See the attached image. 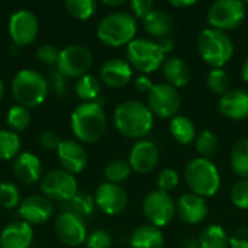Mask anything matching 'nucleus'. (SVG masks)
Instances as JSON below:
<instances>
[{
  "label": "nucleus",
  "mask_w": 248,
  "mask_h": 248,
  "mask_svg": "<svg viewBox=\"0 0 248 248\" xmlns=\"http://www.w3.org/2000/svg\"><path fill=\"white\" fill-rule=\"evenodd\" d=\"M208 89L215 94H225L230 86V76L222 68H212L206 77Z\"/></svg>",
  "instance_id": "obj_37"
},
{
  "label": "nucleus",
  "mask_w": 248,
  "mask_h": 248,
  "mask_svg": "<svg viewBox=\"0 0 248 248\" xmlns=\"http://www.w3.org/2000/svg\"><path fill=\"white\" fill-rule=\"evenodd\" d=\"M126 58L131 67L150 74L158 70L166 61V52L158 42L150 39H134L126 45Z\"/></svg>",
  "instance_id": "obj_7"
},
{
  "label": "nucleus",
  "mask_w": 248,
  "mask_h": 248,
  "mask_svg": "<svg viewBox=\"0 0 248 248\" xmlns=\"http://www.w3.org/2000/svg\"><path fill=\"white\" fill-rule=\"evenodd\" d=\"M129 6L132 10V16L140 17L142 20L154 10V1L151 0H132Z\"/></svg>",
  "instance_id": "obj_43"
},
{
  "label": "nucleus",
  "mask_w": 248,
  "mask_h": 248,
  "mask_svg": "<svg viewBox=\"0 0 248 248\" xmlns=\"http://www.w3.org/2000/svg\"><path fill=\"white\" fill-rule=\"evenodd\" d=\"M3 97H4V84H3V81L0 80V102L3 100Z\"/></svg>",
  "instance_id": "obj_53"
},
{
  "label": "nucleus",
  "mask_w": 248,
  "mask_h": 248,
  "mask_svg": "<svg viewBox=\"0 0 248 248\" xmlns=\"http://www.w3.org/2000/svg\"><path fill=\"white\" fill-rule=\"evenodd\" d=\"M144 29L148 35L157 39H164L170 35L173 29L171 17L161 9H154L144 19Z\"/></svg>",
  "instance_id": "obj_25"
},
{
  "label": "nucleus",
  "mask_w": 248,
  "mask_h": 248,
  "mask_svg": "<svg viewBox=\"0 0 248 248\" xmlns=\"http://www.w3.org/2000/svg\"><path fill=\"white\" fill-rule=\"evenodd\" d=\"M113 124L124 137L144 138L153 129L154 115L142 102L126 100L115 109Z\"/></svg>",
  "instance_id": "obj_1"
},
{
  "label": "nucleus",
  "mask_w": 248,
  "mask_h": 248,
  "mask_svg": "<svg viewBox=\"0 0 248 248\" xmlns=\"http://www.w3.org/2000/svg\"><path fill=\"white\" fill-rule=\"evenodd\" d=\"M86 244L89 248H110L112 237L105 230H94L90 235H87Z\"/></svg>",
  "instance_id": "obj_41"
},
{
  "label": "nucleus",
  "mask_w": 248,
  "mask_h": 248,
  "mask_svg": "<svg viewBox=\"0 0 248 248\" xmlns=\"http://www.w3.org/2000/svg\"><path fill=\"white\" fill-rule=\"evenodd\" d=\"M217 150H218V138L212 131L205 129L196 137V151L201 154L202 158L209 160L211 157L215 155Z\"/></svg>",
  "instance_id": "obj_36"
},
{
  "label": "nucleus",
  "mask_w": 248,
  "mask_h": 248,
  "mask_svg": "<svg viewBox=\"0 0 248 248\" xmlns=\"http://www.w3.org/2000/svg\"><path fill=\"white\" fill-rule=\"evenodd\" d=\"M246 3L238 0H218L208 9V23L218 31H232L246 19Z\"/></svg>",
  "instance_id": "obj_8"
},
{
  "label": "nucleus",
  "mask_w": 248,
  "mask_h": 248,
  "mask_svg": "<svg viewBox=\"0 0 248 248\" xmlns=\"http://www.w3.org/2000/svg\"><path fill=\"white\" fill-rule=\"evenodd\" d=\"M94 205V198H92V195L86 192H77L70 201L61 203V211L83 219V217H89L93 212Z\"/></svg>",
  "instance_id": "obj_27"
},
{
  "label": "nucleus",
  "mask_w": 248,
  "mask_h": 248,
  "mask_svg": "<svg viewBox=\"0 0 248 248\" xmlns=\"http://www.w3.org/2000/svg\"><path fill=\"white\" fill-rule=\"evenodd\" d=\"M20 150L19 135L13 131L0 129V161H6L17 155Z\"/></svg>",
  "instance_id": "obj_33"
},
{
  "label": "nucleus",
  "mask_w": 248,
  "mask_h": 248,
  "mask_svg": "<svg viewBox=\"0 0 248 248\" xmlns=\"http://www.w3.org/2000/svg\"><path fill=\"white\" fill-rule=\"evenodd\" d=\"M102 3L108 7H116V6H122L125 1L124 0H103Z\"/></svg>",
  "instance_id": "obj_50"
},
{
  "label": "nucleus",
  "mask_w": 248,
  "mask_h": 248,
  "mask_svg": "<svg viewBox=\"0 0 248 248\" xmlns=\"http://www.w3.org/2000/svg\"><path fill=\"white\" fill-rule=\"evenodd\" d=\"M185 248H201V244L198 240H189V241H186Z\"/></svg>",
  "instance_id": "obj_52"
},
{
  "label": "nucleus",
  "mask_w": 248,
  "mask_h": 248,
  "mask_svg": "<svg viewBox=\"0 0 248 248\" xmlns=\"http://www.w3.org/2000/svg\"><path fill=\"white\" fill-rule=\"evenodd\" d=\"M164 235L154 225H141L131 235L132 248H163Z\"/></svg>",
  "instance_id": "obj_26"
},
{
  "label": "nucleus",
  "mask_w": 248,
  "mask_h": 248,
  "mask_svg": "<svg viewBox=\"0 0 248 248\" xmlns=\"http://www.w3.org/2000/svg\"><path fill=\"white\" fill-rule=\"evenodd\" d=\"M20 205L19 189L10 182L0 183V206L4 209H13Z\"/></svg>",
  "instance_id": "obj_38"
},
{
  "label": "nucleus",
  "mask_w": 248,
  "mask_h": 248,
  "mask_svg": "<svg viewBox=\"0 0 248 248\" xmlns=\"http://www.w3.org/2000/svg\"><path fill=\"white\" fill-rule=\"evenodd\" d=\"M41 190L48 199L67 202L77 192V180L74 174L65 170H51L41 179Z\"/></svg>",
  "instance_id": "obj_11"
},
{
  "label": "nucleus",
  "mask_w": 248,
  "mask_h": 248,
  "mask_svg": "<svg viewBox=\"0 0 248 248\" xmlns=\"http://www.w3.org/2000/svg\"><path fill=\"white\" fill-rule=\"evenodd\" d=\"M185 179L192 193L201 198H211L218 193L221 176L218 167L208 158H193L185 169Z\"/></svg>",
  "instance_id": "obj_5"
},
{
  "label": "nucleus",
  "mask_w": 248,
  "mask_h": 248,
  "mask_svg": "<svg viewBox=\"0 0 248 248\" xmlns=\"http://www.w3.org/2000/svg\"><path fill=\"white\" fill-rule=\"evenodd\" d=\"M177 185H179V174L173 169H166L157 176L158 190H161L164 193H169L170 190L176 189Z\"/></svg>",
  "instance_id": "obj_40"
},
{
  "label": "nucleus",
  "mask_w": 248,
  "mask_h": 248,
  "mask_svg": "<svg viewBox=\"0 0 248 248\" xmlns=\"http://www.w3.org/2000/svg\"><path fill=\"white\" fill-rule=\"evenodd\" d=\"M158 44H160V46H161V49H163L164 52H169V51H171V48H173V41L170 39V36L161 39Z\"/></svg>",
  "instance_id": "obj_49"
},
{
  "label": "nucleus",
  "mask_w": 248,
  "mask_h": 248,
  "mask_svg": "<svg viewBox=\"0 0 248 248\" xmlns=\"http://www.w3.org/2000/svg\"><path fill=\"white\" fill-rule=\"evenodd\" d=\"M13 174L23 185H33L42 176V164L39 158L31 153H22L13 163Z\"/></svg>",
  "instance_id": "obj_23"
},
{
  "label": "nucleus",
  "mask_w": 248,
  "mask_h": 248,
  "mask_svg": "<svg viewBox=\"0 0 248 248\" xmlns=\"http://www.w3.org/2000/svg\"><path fill=\"white\" fill-rule=\"evenodd\" d=\"M64 6L73 17L87 20L94 15L97 3L94 0H65Z\"/></svg>",
  "instance_id": "obj_34"
},
{
  "label": "nucleus",
  "mask_w": 248,
  "mask_h": 248,
  "mask_svg": "<svg viewBox=\"0 0 248 248\" xmlns=\"http://www.w3.org/2000/svg\"><path fill=\"white\" fill-rule=\"evenodd\" d=\"M71 129L83 142L99 141L106 131V113L97 102H83L71 113Z\"/></svg>",
  "instance_id": "obj_2"
},
{
  "label": "nucleus",
  "mask_w": 248,
  "mask_h": 248,
  "mask_svg": "<svg viewBox=\"0 0 248 248\" xmlns=\"http://www.w3.org/2000/svg\"><path fill=\"white\" fill-rule=\"evenodd\" d=\"M102 89V81L93 74H86L80 77L76 83V93L84 102H94Z\"/></svg>",
  "instance_id": "obj_31"
},
{
  "label": "nucleus",
  "mask_w": 248,
  "mask_h": 248,
  "mask_svg": "<svg viewBox=\"0 0 248 248\" xmlns=\"http://www.w3.org/2000/svg\"><path fill=\"white\" fill-rule=\"evenodd\" d=\"M231 201L238 209H248V180L241 179L231 189Z\"/></svg>",
  "instance_id": "obj_39"
},
{
  "label": "nucleus",
  "mask_w": 248,
  "mask_h": 248,
  "mask_svg": "<svg viewBox=\"0 0 248 248\" xmlns=\"http://www.w3.org/2000/svg\"><path fill=\"white\" fill-rule=\"evenodd\" d=\"M231 167L241 179L248 180V138L240 140L232 147Z\"/></svg>",
  "instance_id": "obj_30"
},
{
  "label": "nucleus",
  "mask_w": 248,
  "mask_h": 248,
  "mask_svg": "<svg viewBox=\"0 0 248 248\" xmlns=\"http://www.w3.org/2000/svg\"><path fill=\"white\" fill-rule=\"evenodd\" d=\"M12 94L17 105L29 109L39 106L48 96V81L31 68L20 70L12 81Z\"/></svg>",
  "instance_id": "obj_4"
},
{
  "label": "nucleus",
  "mask_w": 248,
  "mask_h": 248,
  "mask_svg": "<svg viewBox=\"0 0 248 248\" xmlns=\"http://www.w3.org/2000/svg\"><path fill=\"white\" fill-rule=\"evenodd\" d=\"M57 155L62 170L71 174L81 173L87 166V153L77 141L64 140L57 150Z\"/></svg>",
  "instance_id": "obj_18"
},
{
  "label": "nucleus",
  "mask_w": 248,
  "mask_h": 248,
  "mask_svg": "<svg viewBox=\"0 0 248 248\" xmlns=\"http://www.w3.org/2000/svg\"><path fill=\"white\" fill-rule=\"evenodd\" d=\"M57 238L68 247H78L87 240V228L81 218L62 212L55 221Z\"/></svg>",
  "instance_id": "obj_14"
},
{
  "label": "nucleus",
  "mask_w": 248,
  "mask_h": 248,
  "mask_svg": "<svg viewBox=\"0 0 248 248\" xmlns=\"http://www.w3.org/2000/svg\"><path fill=\"white\" fill-rule=\"evenodd\" d=\"M132 78V67L128 61L121 58H113L106 61L100 68V81L108 87L121 89L126 86Z\"/></svg>",
  "instance_id": "obj_21"
},
{
  "label": "nucleus",
  "mask_w": 248,
  "mask_h": 248,
  "mask_svg": "<svg viewBox=\"0 0 248 248\" xmlns=\"http://www.w3.org/2000/svg\"><path fill=\"white\" fill-rule=\"evenodd\" d=\"M169 4L173 6V7H177V9H185V7L195 6L196 1L195 0H171V1H169Z\"/></svg>",
  "instance_id": "obj_48"
},
{
  "label": "nucleus",
  "mask_w": 248,
  "mask_h": 248,
  "mask_svg": "<svg viewBox=\"0 0 248 248\" xmlns=\"http://www.w3.org/2000/svg\"><path fill=\"white\" fill-rule=\"evenodd\" d=\"M208 211L206 201L195 193L183 195L176 203V214L185 224L189 225L201 224L208 217Z\"/></svg>",
  "instance_id": "obj_19"
},
{
  "label": "nucleus",
  "mask_w": 248,
  "mask_h": 248,
  "mask_svg": "<svg viewBox=\"0 0 248 248\" xmlns=\"http://www.w3.org/2000/svg\"><path fill=\"white\" fill-rule=\"evenodd\" d=\"M142 211L150 225L161 228L173 221L176 215V205L169 196V193L155 190L147 195V198L144 199Z\"/></svg>",
  "instance_id": "obj_12"
},
{
  "label": "nucleus",
  "mask_w": 248,
  "mask_h": 248,
  "mask_svg": "<svg viewBox=\"0 0 248 248\" xmlns=\"http://www.w3.org/2000/svg\"><path fill=\"white\" fill-rule=\"evenodd\" d=\"M163 73H164L167 83L176 89L187 86L192 77L189 64L179 57L167 58L163 64Z\"/></svg>",
  "instance_id": "obj_24"
},
{
  "label": "nucleus",
  "mask_w": 248,
  "mask_h": 248,
  "mask_svg": "<svg viewBox=\"0 0 248 248\" xmlns=\"http://www.w3.org/2000/svg\"><path fill=\"white\" fill-rule=\"evenodd\" d=\"M51 78H52V86H54L55 93H58L60 96H62V94H64V90H65L64 76L57 70V71H54V73H52Z\"/></svg>",
  "instance_id": "obj_46"
},
{
  "label": "nucleus",
  "mask_w": 248,
  "mask_h": 248,
  "mask_svg": "<svg viewBox=\"0 0 248 248\" xmlns=\"http://www.w3.org/2000/svg\"><path fill=\"white\" fill-rule=\"evenodd\" d=\"M93 64L92 51L80 44L68 45L60 51L57 70L64 77H83L87 74Z\"/></svg>",
  "instance_id": "obj_9"
},
{
  "label": "nucleus",
  "mask_w": 248,
  "mask_h": 248,
  "mask_svg": "<svg viewBox=\"0 0 248 248\" xmlns=\"http://www.w3.org/2000/svg\"><path fill=\"white\" fill-rule=\"evenodd\" d=\"M170 132L173 138L182 145H189L196 140V129L193 122L182 115H176L170 121Z\"/></svg>",
  "instance_id": "obj_28"
},
{
  "label": "nucleus",
  "mask_w": 248,
  "mask_h": 248,
  "mask_svg": "<svg viewBox=\"0 0 248 248\" xmlns=\"http://www.w3.org/2000/svg\"><path fill=\"white\" fill-rule=\"evenodd\" d=\"M219 112L232 121L248 118V92L243 89L228 90L219 99Z\"/></svg>",
  "instance_id": "obj_20"
},
{
  "label": "nucleus",
  "mask_w": 248,
  "mask_h": 248,
  "mask_svg": "<svg viewBox=\"0 0 248 248\" xmlns=\"http://www.w3.org/2000/svg\"><path fill=\"white\" fill-rule=\"evenodd\" d=\"M135 87H137V90L141 92V93H150L151 89L154 87V84H153V81H151L150 77H147V76H140V77L135 80Z\"/></svg>",
  "instance_id": "obj_47"
},
{
  "label": "nucleus",
  "mask_w": 248,
  "mask_h": 248,
  "mask_svg": "<svg viewBox=\"0 0 248 248\" xmlns=\"http://www.w3.org/2000/svg\"><path fill=\"white\" fill-rule=\"evenodd\" d=\"M131 166L129 163L124 161V160H113L110 161L106 167H105V177L108 180V183H122L124 180H126L131 176Z\"/></svg>",
  "instance_id": "obj_35"
},
{
  "label": "nucleus",
  "mask_w": 248,
  "mask_h": 248,
  "mask_svg": "<svg viewBox=\"0 0 248 248\" xmlns=\"http://www.w3.org/2000/svg\"><path fill=\"white\" fill-rule=\"evenodd\" d=\"M241 78L248 83V60L244 61V64H243V67H241Z\"/></svg>",
  "instance_id": "obj_51"
},
{
  "label": "nucleus",
  "mask_w": 248,
  "mask_h": 248,
  "mask_svg": "<svg viewBox=\"0 0 248 248\" xmlns=\"http://www.w3.org/2000/svg\"><path fill=\"white\" fill-rule=\"evenodd\" d=\"M62 140L60 138L58 134L52 132V131H45L41 134L39 137V144L44 150H48V151H54V150H58V147L61 145Z\"/></svg>",
  "instance_id": "obj_44"
},
{
  "label": "nucleus",
  "mask_w": 248,
  "mask_h": 248,
  "mask_svg": "<svg viewBox=\"0 0 248 248\" xmlns=\"http://www.w3.org/2000/svg\"><path fill=\"white\" fill-rule=\"evenodd\" d=\"M94 203L106 215H119L128 206V195L119 185L102 183L94 192Z\"/></svg>",
  "instance_id": "obj_15"
},
{
  "label": "nucleus",
  "mask_w": 248,
  "mask_h": 248,
  "mask_svg": "<svg viewBox=\"0 0 248 248\" xmlns=\"http://www.w3.org/2000/svg\"><path fill=\"white\" fill-rule=\"evenodd\" d=\"M137 19L128 12H113L97 25V38L108 46L128 45L137 35Z\"/></svg>",
  "instance_id": "obj_3"
},
{
  "label": "nucleus",
  "mask_w": 248,
  "mask_h": 248,
  "mask_svg": "<svg viewBox=\"0 0 248 248\" xmlns=\"http://www.w3.org/2000/svg\"><path fill=\"white\" fill-rule=\"evenodd\" d=\"M198 51L208 65L222 68L234 55V44L225 32L206 28L198 38Z\"/></svg>",
  "instance_id": "obj_6"
},
{
  "label": "nucleus",
  "mask_w": 248,
  "mask_h": 248,
  "mask_svg": "<svg viewBox=\"0 0 248 248\" xmlns=\"http://www.w3.org/2000/svg\"><path fill=\"white\" fill-rule=\"evenodd\" d=\"M246 6H248V1H247V3H246Z\"/></svg>",
  "instance_id": "obj_54"
},
{
  "label": "nucleus",
  "mask_w": 248,
  "mask_h": 248,
  "mask_svg": "<svg viewBox=\"0 0 248 248\" xmlns=\"http://www.w3.org/2000/svg\"><path fill=\"white\" fill-rule=\"evenodd\" d=\"M6 122L10 126V131H13L16 134L23 132L31 125V113L26 108H23L20 105H13L7 110Z\"/></svg>",
  "instance_id": "obj_32"
},
{
  "label": "nucleus",
  "mask_w": 248,
  "mask_h": 248,
  "mask_svg": "<svg viewBox=\"0 0 248 248\" xmlns=\"http://www.w3.org/2000/svg\"><path fill=\"white\" fill-rule=\"evenodd\" d=\"M230 248H248V228L243 227L232 232L230 237Z\"/></svg>",
  "instance_id": "obj_45"
},
{
  "label": "nucleus",
  "mask_w": 248,
  "mask_h": 248,
  "mask_svg": "<svg viewBox=\"0 0 248 248\" xmlns=\"http://www.w3.org/2000/svg\"><path fill=\"white\" fill-rule=\"evenodd\" d=\"M36 55L39 58L41 62L46 64V65H57L58 62V57H60V51L51 45V44H44L38 48Z\"/></svg>",
  "instance_id": "obj_42"
},
{
  "label": "nucleus",
  "mask_w": 248,
  "mask_h": 248,
  "mask_svg": "<svg viewBox=\"0 0 248 248\" xmlns=\"http://www.w3.org/2000/svg\"><path fill=\"white\" fill-rule=\"evenodd\" d=\"M180 94L176 87L169 83L154 84L151 92L148 93V109L157 118L167 119L174 118L180 109Z\"/></svg>",
  "instance_id": "obj_10"
},
{
  "label": "nucleus",
  "mask_w": 248,
  "mask_h": 248,
  "mask_svg": "<svg viewBox=\"0 0 248 248\" xmlns=\"http://www.w3.org/2000/svg\"><path fill=\"white\" fill-rule=\"evenodd\" d=\"M158 158H160V153L155 144L142 140L134 144V147L131 148L128 163L134 171L145 174L155 169V166L158 164Z\"/></svg>",
  "instance_id": "obj_17"
},
{
  "label": "nucleus",
  "mask_w": 248,
  "mask_h": 248,
  "mask_svg": "<svg viewBox=\"0 0 248 248\" xmlns=\"http://www.w3.org/2000/svg\"><path fill=\"white\" fill-rule=\"evenodd\" d=\"M32 240V227L25 221H16L1 231L0 248H31Z\"/></svg>",
  "instance_id": "obj_22"
},
{
  "label": "nucleus",
  "mask_w": 248,
  "mask_h": 248,
  "mask_svg": "<svg viewBox=\"0 0 248 248\" xmlns=\"http://www.w3.org/2000/svg\"><path fill=\"white\" fill-rule=\"evenodd\" d=\"M201 248H228L230 247V238L225 232V230L221 225H209L206 227L201 237H199Z\"/></svg>",
  "instance_id": "obj_29"
},
{
  "label": "nucleus",
  "mask_w": 248,
  "mask_h": 248,
  "mask_svg": "<svg viewBox=\"0 0 248 248\" xmlns=\"http://www.w3.org/2000/svg\"><path fill=\"white\" fill-rule=\"evenodd\" d=\"M17 212L22 217V219L29 225H39L46 222L52 217L54 206L46 196L31 195L20 202Z\"/></svg>",
  "instance_id": "obj_16"
},
{
  "label": "nucleus",
  "mask_w": 248,
  "mask_h": 248,
  "mask_svg": "<svg viewBox=\"0 0 248 248\" xmlns=\"http://www.w3.org/2000/svg\"><path fill=\"white\" fill-rule=\"evenodd\" d=\"M39 32V23L36 16L28 9L16 10L9 19V35L12 41L19 46L32 44Z\"/></svg>",
  "instance_id": "obj_13"
}]
</instances>
